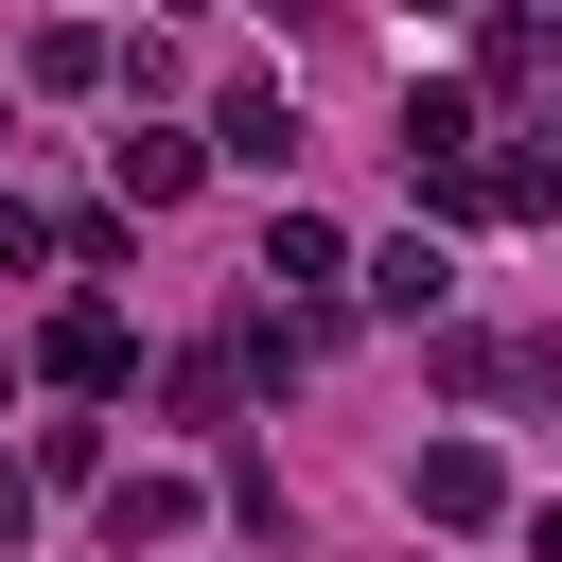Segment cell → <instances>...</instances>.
I'll use <instances>...</instances> for the list:
<instances>
[{
  "label": "cell",
  "mask_w": 562,
  "mask_h": 562,
  "mask_svg": "<svg viewBox=\"0 0 562 562\" xmlns=\"http://www.w3.org/2000/svg\"><path fill=\"white\" fill-rule=\"evenodd\" d=\"M404 492H422L439 527H492V509H509V474H492V439H422V457H404Z\"/></svg>",
  "instance_id": "6da1fadb"
},
{
  "label": "cell",
  "mask_w": 562,
  "mask_h": 562,
  "mask_svg": "<svg viewBox=\"0 0 562 562\" xmlns=\"http://www.w3.org/2000/svg\"><path fill=\"white\" fill-rule=\"evenodd\" d=\"M18 527H35V474H0V562H18Z\"/></svg>",
  "instance_id": "8fae6325"
},
{
  "label": "cell",
  "mask_w": 562,
  "mask_h": 562,
  "mask_svg": "<svg viewBox=\"0 0 562 562\" xmlns=\"http://www.w3.org/2000/svg\"><path fill=\"white\" fill-rule=\"evenodd\" d=\"M527 544H544V562H562V509H527Z\"/></svg>",
  "instance_id": "7c38bea8"
},
{
  "label": "cell",
  "mask_w": 562,
  "mask_h": 562,
  "mask_svg": "<svg viewBox=\"0 0 562 562\" xmlns=\"http://www.w3.org/2000/svg\"><path fill=\"white\" fill-rule=\"evenodd\" d=\"M193 158H211V140H176V123H140V140H123V193H140V211H176V193H193Z\"/></svg>",
  "instance_id": "52a82bcc"
},
{
  "label": "cell",
  "mask_w": 562,
  "mask_h": 562,
  "mask_svg": "<svg viewBox=\"0 0 562 562\" xmlns=\"http://www.w3.org/2000/svg\"><path fill=\"white\" fill-rule=\"evenodd\" d=\"M123 369H140V351H123V316H105V299H70V316H53V386H123Z\"/></svg>",
  "instance_id": "7a4b0ae2"
},
{
  "label": "cell",
  "mask_w": 562,
  "mask_h": 562,
  "mask_svg": "<svg viewBox=\"0 0 562 562\" xmlns=\"http://www.w3.org/2000/svg\"><path fill=\"white\" fill-rule=\"evenodd\" d=\"M176 527H193V474H123V492H105V544H123V562L176 544Z\"/></svg>",
  "instance_id": "3957f363"
},
{
  "label": "cell",
  "mask_w": 562,
  "mask_h": 562,
  "mask_svg": "<svg viewBox=\"0 0 562 562\" xmlns=\"http://www.w3.org/2000/svg\"><path fill=\"white\" fill-rule=\"evenodd\" d=\"M105 70H123V35H70V18L35 35V88H105Z\"/></svg>",
  "instance_id": "9c48e42d"
},
{
  "label": "cell",
  "mask_w": 562,
  "mask_h": 562,
  "mask_svg": "<svg viewBox=\"0 0 562 562\" xmlns=\"http://www.w3.org/2000/svg\"><path fill=\"white\" fill-rule=\"evenodd\" d=\"M369 299H386V316H439V299H457V263H439V228H404V246L369 263Z\"/></svg>",
  "instance_id": "8992f818"
},
{
  "label": "cell",
  "mask_w": 562,
  "mask_h": 562,
  "mask_svg": "<svg viewBox=\"0 0 562 562\" xmlns=\"http://www.w3.org/2000/svg\"><path fill=\"white\" fill-rule=\"evenodd\" d=\"M0 404H18V369H0Z\"/></svg>",
  "instance_id": "4fadbf2b"
},
{
  "label": "cell",
  "mask_w": 562,
  "mask_h": 562,
  "mask_svg": "<svg viewBox=\"0 0 562 562\" xmlns=\"http://www.w3.org/2000/svg\"><path fill=\"white\" fill-rule=\"evenodd\" d=\"M211 140H228V158H263V176H281V158H299V105H281V88H263V70H246V88H228V123H211Z\"/></svg>",
  "instance_id": "277c9868"
},
{
  "label": "cell",
  "mask_w": 562,
  "mask_h": 562,
  "mask_svg": "<svg viewBox=\"0 0 562 562\" xmlns=\"http://www.w3.org/2000/svg\"><path fill=\"white\" fill-rule=\"evenodd\" d=\"M527 369H544V351H492V334H439V386H457V404H492V386H527Z\"/></svg>",
  "instance_id": "ba28073f"
},
{
  "label": "cell",
  "mask_w": 562,
  "mask_h": 562,
  "mask_svg": "<svg viewBox=\"0 0 562 562\" xmlns=\"http://www.w3.org/2000/svg\"><path fill=\"white\" fill-rule=\"evenodd\" d=\"M492 70L509 88H562V18H492Z\"/></svg>",
  "instance_id": "30bf717a"
},
{
  "label": "cell",
  "mask_w": 562,
  "mask_h": 562,
  "mask_svg": "<svg viewBox=\"0 0 562 562\" xmlns=\"http://www.w3.org/2000/svg\"><path fill=\"white\" fill-rule=\"evenodd\" d=\"M334 263H351V246H334L316 211H281V228H263V281H281V299H334Z\"/></svg>",
  "instance_id": "5b68a950"
}]
</instances>
